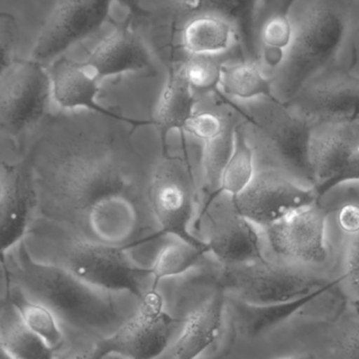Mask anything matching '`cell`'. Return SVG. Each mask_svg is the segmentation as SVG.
Instances as JSON below:
<instances>
[{
  "mask_svg": "<svg viewBox=\"0 0 359 359\" xmlns=\"http://www.w3.org/2000/svg\"><path fill=\"white\" fill-rule=\"evenodd\" d=\"M287 103L316 123L359 121V77L325 72Z\"/></svg>",
  "mask_w": 359,
  "mask_h": 359,
  "instance_id": "obj_16",
  "label": "cell"
},
{
  "mask_svg": "<svg viewBox=\"0 0 359 359\" xmlns=\"http://www.w3.org/2000/svg\"><path fill=\"white\" fill-rule=\"evenodd\" d=\"M0 348L13 359H57V352L23 324L10 302L0 307Z\"/></svg>",
  "mask_w": 359,
  "mask_h": 359,
  "instance_id": "obj_25",
  "label": "cell"
},
{
  "mask_svg": "<svg viewBox=\"0 0 359 359\" xmlns=\"http://www.w3.org/2000/svg\"><path fill=\"white\" fill-rule=\"evenodd\" d=\"M346 271L344 280H347L359 299V231L350 234L346 251Z\"/></svg>",
  "mask_w": 359,
  "mask_h": 359,
  "instance_id": "obj_34",
  "label": "cell"
},
{
  "mask_svg": "<svg viewBox=\"0 0 359 359\" xmlns=\"http://www.w3.org/2000/svg\"><path fill=\"white\" fill-rule=\"evenodd\" d=\"M172 238L161 230H154L123 247L130 261L142 269L151 270L160 251Z\"/></svg>",
  "mask_w": 359,
  "mask_h": 359,
  "instance_id": "obj_32",
  "label": "cell"
},
{
  "mask_svg": "<svg viewBox=\"0 0 359 359\" xmlns=\"http://www.w3.org/2000/svg\"><path fill=\"white\" fill-rule=\"evenodd\" d=\"M160 359H163V358H160Z\"/></svg>",
  "mask_w": 359,
  "mask_h": 359,
  "instance_id": "obj_42",
  "label": "cell"
},
{
  "mask_svg": "<svg viewBox=\"0 0 359 359\" xmlns=\"http://www.w3.org/2000/svg\"><path fill=\"white\" fill-rule=\"evenodd\" d=\"M116 0H57L40 29L31 60L46 63L96 33L109 17Z\"/></svg>",
  "mask_w": 359,
  "mask_h": 359,
  "instance_id": "obj_11",
  "label": "cell"
},
{
  "mask_svg": "<svg viewBox=\"0 0 359 359\" xmlns=\"http://www.w3.org/2000/svg\"><path fill=\"white\" fill-rule=\"evenodd\" d=\"M29 182L18 168H6L0 176V255L22 241L29 224Z\"/></svg>",
  "mask_w": 359,
  "mask_h": 359,
  "instance_id": "obj_21",
  "label": "cell"
},
{
  "mask_svg": "<svg viewBox=\"0 0 359 359\" xmlns=\"http://www.w3.org/2000/svg\"><path fill=\"white\" fill-rule=\"evenodd\" d=\"M351 23L350 0H316L293 25L290 44L272 78L274 95L290 102L327 72L343 50Z\"/></svg>",
  "mask_w": 359,
  "mask_h": 359,
  "instance_id": "obj_3",
  "label": "cell"
},
{
  "mask_svg": "<svg viewBox=\"0 0 359 359\" xmlns=\"http://www.w3.org/2000/svg\"><path fill=\"white\" fill-rule=\"evenodd\" d=\"M136 313L126 318L121 326L98 341L109 358L160 359L172 344L177 329L184 320L175 318L166 310L158 289L149 288Z\"/></svg>",
  "mask_w": 359,
  "mask_h": 359,
  "instance_id": "obj_8",
  "label": "cell"
},
{
  "mask_svg": "<svg viewBox=\"0 0 359 359\" xmlns=\"http://www.w3.org/2000/svg\"><path fill=\"white\" fill-rule=\"evenodd\" d=\"M234 121L231 114L217 111H196L185 126V132L202 144L201 174L206 206L217 196L222 172L233 147Z\"/></svg>",
  "mask_w": 359,
  "mask_h": 359,
  "instance_id": "obj_17",
  "label": "cell"
},
{
  "mask_svg": "<svg viewBox=\"0 0 359 359\" xmlns=\"http://www.w3.org/2000/svg\"><path fill=\"white\" fill-rule=\"evenodd\" d=\"M11 305L23 324L39 337L48 347L58 352L65 344V333L54 312L46 305L27 297L17 288L11 295Z\"/></svg>",
  "mask_w": 359,
  "mask_h": 359,
  "instance_id": "obj_29",
  "label": "cell"
},
{
  "mask_svg": "<svg viewBox=\"0 0 359 359\" xmlns=\"http://www.w3.org/2000/svg\"><path fill=\"white\" fill-rule=\"evenodd\" d=\"M203 242L219 266H238L267 257L263 232L238 212L231 196L219 194L201 209Z\"/></svg>",
  "mask_w": 359,
  "mask_h": 359,
  "instance_id": "obj_9",
  "label": "cell"
},
{
  "mask_svg": "<svg viewBox=\"0 0 359 359\" xmlns=\"http://www.w3.org/2000/svg\"><path fill=\"white\" fill-rule=\"evenodd\" d=\"M213 272L215 282L228 297L251 305L292 301L330 283L304 266L270 257L244 265H217Z\"/></svg>",
  "mask_w": 359,
  "mask_h": 359,
  "instance_id": "obj_5",
  "label": "cell"
},
{
  "mask_svg": "<svg viewBox=\"0 0 359 359\" xmlns=\"http://www.w3.org/2000/svg\"><path fill=\"white\" fill-rule=\"evenodd\" d=\"M14 259L17 288L46 305L60 322L88 333H109L126 320L111 293L99 290L62 266L39 261L21 241Z\"/></svg>",
  "mask_w": 359,
  "mask_h": 359,
  "instance_id": "obj_2",
  "label": "cell"
},
{
  "mask_svg": "<svg viewBox=\"0 0 359 359\" xmlns=\"http://www.w3.org/2000/svg\"><path fill=\"white\" fill-rule=\"evenodd\" d=\"M310 162L318 201L341 184L359 181V121L320 124Z\"/></svg>",
  "mask_w": 359,
  "mask_h": 359,
  "instance_id": "obj_13",
  "label": "cell"
},
{
  "mask_svg": "<svg viewBox=\"0 0 359 359\" xmlns=\"http://www.w3.org/2000/svg\"><path fill=\"white\" fill-rule=\"evenodd\" d=\"M339 224L346 233L353 234L359 231V206L346 205L339 212Z\"/></svg>",
  "mask_w": 359,
  "mask_h": 359,
  "instance_id": "obj_35",
  "label": "cell"
},
{
  "mask_svg": "<svg viewBox=\"0 0 359 359\" xmlns=\"http://www.w3.org/2000/svg\"><path fill=\"white\" fill-rule=\"evenodd\" d=\"M196 102L198 99L188 84L181 65L170 69L168 81L160 95L155 116L163 147H168L166 139L170 130L185 132L186 124L196 113Z\"/></svg>",
  "mask_w": 359,
  "mask_h": 359,
  "instance_id": "obj_23",
  "label": "cell"
},
{
  "mask_svg": "<svg viewBox=\"0 0 359 359\" xmlns=\"http://www.w3.org/2000/svg\"><path fill=\"white\" fill-rule=\"evenodd\" d=\"M208 255L206 244H190L172 236L160 251L151 268V288L158 289L162 280L188 273L198 267Z\"/></svg>",
  "mask_w": 359,
  "mask_h": 359,
  "instance_id": "obj_28",
  "label": "cell"
},
{
  "mask_svg": "<svg viewBox=\"0 0 359 359\" xmlns=\"http://www.w3.org/2000/svg\"><path fill=\"white\" fill-rule=\"evenodd\" d=\"M276 359H316V358L313 353L303 352V353L291 354V355L283 356V358Z\"/></svg>",
  "mask_w": 359,
  "mask_h": 359,
  "instance_id": "obj_39",
  "label": "cell"
},
{
  "mask_svg": "<svg viewBox=\"0 0 359 359\" xmlns=\"http://www.w3.org/2000/svg\"><path fill=\"white\" fill-rule=\"evenodd\" d=\"M50 75L33 60L14 62L0 77V121L20 132L37 122L48 105Z\"/></svg>",
  "mask_w": 359,
  "mask_h": 359,
  "instance_id": "obj_14",
  "label": "cell"
},
{
  "mask_svg": "<svg viewBox=\"0 0 359 359\" xmlns=\"http://www.w3.org/2000/svg\"><path fill=\"white\" fill-rule=\"evenodd\" d=\"M257 156L247 133L245 121L238 122L234 128L231 155L222 172L219 192L227 196H238L246 189L257 174Z\"/></svg>",
  "mask_w": 359,
  "mask_h": 359,
  "instance_id": "obj_27",
  "label": "cell"
},
{
  "mask_svg": "<svg viewBox=\"0 0 359 359\" xmlns=\"http://www.w3.org/2000/svg\"><path fill=\"white\" fill-rule=\"evenodd\" d=\"M295 1L297 0H284L278 13L272 15L259 31V41L267 48L266 60L276 69L280 65L292 39L293 23L290 11Z\"/></svg>",
  "mask_w": 359,
  "mask_h": 359,
  "instance_id": "obj_30",
  "label": "cell"
},
{
  "mask_svg": "<svg viewBox=\"0 0 359 359\" xmlns=\"http://www.w3.org/2000/svg\"><path fill=\"white\" fill-rule=\"evenodd\" d=\"M219 88L226 96L241 101L276 97L272 78L266 75L261 62L257 61L224 65Z\"/></svg>",
  "mask_w": 359,
  "mask_h": 359,
  "instance_id": "obj_26",
  "label": "cell"
},
{
  "mask_svg": "<svg viewBox=\"0 0 359 359\" xmlns=\"http://www.w3.org/2000/svg\"><path fill=\"white\" fill-rule=\"evenodd\" d=\"M118 2L126 6L128 11L136 15L137 17H147L149 12L143 8L140 0H117Z\"/></svg>",
  "mask_w": 359,
  "mask_h": 359,
  "instance_id": "obj_38",
  "label": "cell"
},
{
  "mask_svg": "<svg viewBox=\"0 0 359 359\" xmlns=\"http://www.w3.org/2000/svg\"><path fill=\"white\" fill-rule=\"evenodd\" d=\"M109 356L105 354L103 351L102 348L99 345L97 341L95 345L88 349L83 350V351L77 352V353L72 354V355L67 356V358L61 359H109ZM57 359H59L57 358Z\"/></svg>",
  "mask_w": 359,
  "mask_h": 359,
  "instance_id": "obj_37",
  "label": "cell"
},
{
  "mask_svg": "<svg viewBox=\"0 0 359 359\" xmlns=\"http://www.w3.org/2000/svg\"><path fill=\"white\" fill-rule=\"evenodd\" d=\"M182 48L190 56H217L236 44L231 25L208 15L194 17L180 31Z\"/></svg>",
  "mask_w": 359,
  "mask_h": 359,
  "instance_id": "obj_24",
  "label": "cell"
},
{
  "mask_svg": "<svg viewBox=\"0 0 359 359\" xmlns=\"http://www.w3.org/2000/svg\"><path fill=\"white\" fill-rule=\"evenodd\" d=\"M196 182L186 156L168 153L163 156L149 175L147 203L158 229L194 245H205L190 229L196 200Z\"/></svg>",
  "mask_w": 359,
  "mask_h": 359,
  "instance_id": "obj_7",
  "label": "cell"
},
{
  "mask_svg": "<svg viewBox=\"0 0 359 359\" xmlns=\"http://www.w3.org/2000/svg\"><path fill=\"white\" fill-rule=\"evenodd\" d=\"M52 98L63 109H88L102 115L118 116L97 102L99 80L83 63L60 58L54 61L48 72Z\"/></svg>",
  "mask_w": 359,
  "mask_h": 359,
  "instance_id": "obj_20",
  "label": "cell"
},
{
  "mask_svg": "<svg viewBox=\"0 0 359 359\" xmlns=\"http://www.w3.org/2000/svg\"><path fill=\"white\" fill-rule=\"evenodd\" d=\"M18 40V27L12 14L0 13V77L14 63L15 50Z\"/></svg>",
  "mask_w": 359,
  "mask_h": 359,
  "instance_id": "obj_33",
  "label": "cell"
},
{
  "mask_svg": "<svg viewBox=\"0 0 359 359\" xmlns=\"http://www.w3.org/2000/svg\"><path fill=\"white\" fill-rule=\"evenodd\" d=\"M259 2L261 0H172L164 17L178 31L194 17H217L231 25L243 60L261 62L257 25Z\"/></svg>",
  "mask_w": 359,
  "mask_h": 359,
  "instance_id": "obj_15",
  "label": "cell"
},
{
  "mask_svg": "<svg viewBox=\"0 0 359 359\" xmlns=\"http://www.w3.org/2000/svg\"><path fill=\"white\" fill-rule=\"evenodd\" d=\"M227 312V295L215 282L210 295L184 320L174 343L175 359H198L221 337Z\"/></svg>",
  "mask_w": 359,
  "mask_h": 359,
  "instance_id": "obj_19",
  "label": "cell"
},
{
  "mask_svg": "<svg viewBox=\"0 0 359 359\" xmlns=\"http://www.w3.org/2000/svg\"><path fill=\"white\" fill-rule=\"evenodd\" d=\"M262 101L249 107L232 103L231 107L253 130L257 145L252 147H259L255 151L264 154L268 162L264 168L280 170L312 187L310 145L318 123L276 97Z\"/></svg>",
  "mask_w": 359,
  "mask_h": 359,
  "instance_id": "obj_4",
  "label": "cell"
},
{
  "mask_svg": "<svg viewBox=\"0 0 359 359\" xmlns=\"http://www.w3.org/2000/svg\"><path fill=\"white\" fill-rule=\"evenodd\" d=\"M231 198L238 212L261 230L320 202L313 188L267 168L257 170L246 189Z\"/></svg>",
  "mask_w": 359,
  "mask_h": 359,
  "instance_id": "obj_10",
  "label": "cell"
},
{
  "mask_svg": "<svg viewBox=\"0 0 359 359\" xmlns=\"http://www.w3.org/2000/svg\"><path fill=\"white\" fill-rule=\"evenodd\" d=\"M122 122L128 120L98 113L81 120L55 168L59 201L73 222L71 233L114 246L151 232H147L151 172Z\"/></svg>",
  "mask_w": 359,
  "mask_h": 359,
  "instance_id": "obj_1",
  "label": "cell"
},
{
  "mask_svg": "<svg viewBox=\"0 0 359 359\" xmlns=\"http://www.w3.org/2000/svg\"><path fill=\"white\" fill-rule=\"evenodd\" d=\"M355 305H356V307L359 308V299H358V301L355 302Z\"/></svg>",
  "mask_w": 359,
  "mask_h": 359,
  "instance_id": "obj_41",
  "label": "cell"
},
{
  "mask_svg": "<svg viewBox=\"0 0 359 359\" xmlns=\"http://www.w3.org/2000/svg\"><path fill=\"white\" fill-rule=\"evenodd\" d=\"M344 280V276L332 280L314 292L284 303L271 305H251L227 297V302L233 312L236 325L243 334L248 337H257L269 332L272 329L284 324L289 318L305 309L308 305L320 299L325 293L332 290Z\"/></svg>",
  "mask_w": 359,
  "mask_h": 359,
  "instance_id": "obj_22",
  "label": "cell"
},
{
  "mask_svg": "<svg viewBox=\"0 0 359 359\" xmlns=\"http://www.w3.org/2000/svg\"><path fill=\"white\" fill-rule=\"evenodd\" d=\"M0 359H13L11 358L10 356L8 355V354L6 353V352L4 351V350L0 348Z\"/></svg>",
  "mask_w": 359,
  "mask_h": 359,
  "instance_id": "obj_40",
  "label": "cell"
},
{
  "mask_svg": "<svg viewBox=\"0 0 359 359\" xmlns=\"http://www.w3.org/2000/svg\"><path fill=\"white\" fill-rule=\"evenodd\" d=\"M339 352L341 359H359V326L341 339Z\"/></svg>",
  "mask_w": 359,
  "mask_h": 359,
  "instance_id": "obj_36",
  "label": "cell"
},
{
  "mask_svg": "<svg viewBox=\"0 0 359 359\" xmlns=\"http://www.w3.org/2000/svg\"><path fill=\"white\" fill-rule=\"evenodd\" d=\"M54 263L86 284L111 294L130 293L140 301L151 287V270L137 267L123 247L88 240L71 232L61 243L59 261Z\"/></svg>",
  "mask_w": 359,
  "mask_h": 359,
  "instance_id": "obj_6",
  "label": "cell"
},
{
  "mask_svg": "<svg viewBox=\"0 0 359 359\" xmlns=\"http://www.w3.org/2000/svg\"><path fill=\"white\" fill-rule=\"evenodd\" d=\"M329 211L318 203L299 209L262 230L268 257L304 266L324 265L329 257L326 224Z\"/></svg>",
  "mask_w": 359,
  "mask_h": 359,
  "instance_id": "obj_12",
  "label": "cell"
},
{
  "mask_svg": "<svg viewBox=\"0 0 359 359\" xmlns=\"http://www.w3.org/2000/svg\"><path fill=\"white\" fill-rule=\"evenodd\" d=\"M215 57L190 56L180 65L196 96L215 92L219 88L224 63Z\"/></svg>",
  "mask_w": 359,
  "mask_h": 359,
  "instance_id": "obj_31",
  "label": "cell"
},
{
  "mask_svg": "<svg viewBox=\"0 0 359 359\" xmlns=\"http://www.w3.org/2000/svg\"><path fill=\"white\" fill-rule=\"evenodd\" d=\"M100 81L105 78L153 69V56L140 35L119 27L103 38L83 63Z\"/></svg>",
  "mask_w": 359,
  "mask_h": 359,
  "instance_id": "obj_18",
  "label": "cell"
}]
</instances>
